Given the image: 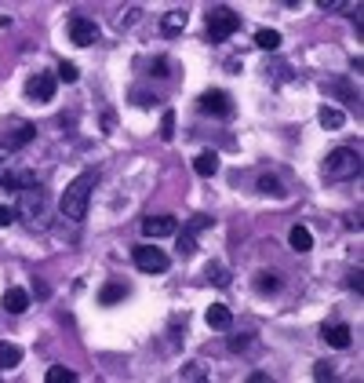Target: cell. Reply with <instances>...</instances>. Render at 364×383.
Returning a JSON list of instances; mask_svg holds the SVG:
<instances>
[{"instance_id": "obj_1", "label": "cell", "mask_w": 364, "mask_h": 383, "mask_svg": "<svg viewBox=\"0 0 364 383\" xmlns=\"http://www.w3.org/2000/svg\"><path fill=\"white\" fill-rule=\"evenodd\" d=\"M95 186H99V172H84V175H77L73 183L66 186L62 201H59L62 215H66V219H73V223H81L84 215H88V204H91V194H95Z\"/></svg>"}, {"instance_id": "obj_2", "label": "cell", "mask_w": 364, "mask_h": 383, "mask_svg": "<svg viewBox=\"0 0 364 383\" xmlns=\"http://www.w3.org/2000/svg\"><path fill=\"white\" fill-rule=\"evenodd\" d=\"M324 175L332 183H346V179H357L361 175V153L350 150V146H339L324 157Z\"/></svg>"}, {"instance_id": "obj_3", "label": "cell", "mask_w": 364, "mask_h": 383, "mask_svg": "<svg viewBox=\"0 0 364 383\" xmlns=\"http://www.w3.org/2000/svg\"><path fill=\"white\" fill-rule=\"evenodd\" d=\"M237 30H241V15H237L233 8L219 4V8L208 11V41H212V44L230 41V37L237 33Z\"/></svg>"}, {"instance_id": "obj_4", "label": "cell", "mask_w": 364, "mask_h": 383, "mask_svg": "<svg viewBox=\"0 0 364 383\" xmlns=\"http://www.w3.org/2000/svg\"><path fill=\"white\" fill-rule=\"evenodd\" d=\"M15 215H22V219L33 223V226L48 219V194H44L41 183L19 190V208H15Z\"/></svg>"}, {"instance_id": "obj_5", "label": "cell", "mask_w": 364, "mask_h": 383, "mask_svg": "<svg viewBox=\"0 0 364 383\" xmlns=\"http://www.w3.org/2000/svg\"><path fill=\"white\" fill-rule=\"evenodd\" d=\"M37 139V128L30 121H22V117H8L4 124H0V150H22V146H30Z\"/></svg>"}, {"instance_id": "obj_6", "label": "cell", "mask_w": 364, "mask_h": 383, "mask_svg": "<svg viewBox=\"0 0 364 383\" xmlns=\"http://www.w3.org/2000/svg\"><path fill=\"white\" fill-rule=\"evenodd\" d=\"M132 259L142 274H164L168 266H172V259H168V252H161L157 245H135L132 248Z\"/></svg>"}, {"instance_id": "obj_7", "label": "cell", "mask_w": 364, "mask_h": 383, "mask_svg": "<svg viewBox=\"0 0 364 383\" xmlns=\"http://www.w3.org/2000/svg\"><path fill=\"white\" fill-rule=\"evenodd\" d=\"M197 110L204 113V117H223V121H230V117H233V99H230V92H223V88H212V92H204V95L197 99Z\"/></svg>"}, {"instance_id": "obj_8", "label": "cell", "mask_w": 364, "mask_h": 383, "mask_svg": "<svg viewBox=\"0 0 364 383\" xmlns=\"http://www.w3.org/2000/svg\"><path fill=\"white\" fill-rule=\"evenodd\" d=\"M66 30H70V41L77 44V48H91L99 41V22L95 19H88V15H70V22H66Z\"/></svg>"}, {"instance_id": "obj_9", "label": "cell", "mask_w": 364, "mask_h": 383, "mask_svg": "<svg viewBox=\"0 0 364 383\" xmlns=\"http://www.w3.org/2000/svg\"><path fill=\"white\" fill-rule=\"evenodd\" d=\"M55 88H59V77L44 70V73L30 77V84H26V95L37 99V102H51V99H55Z\"/></svg>"}, {"instance_id": "obj_10", "label": "cell", "mask_w": 364, "mask_h": 383, "mask_svg": "<svg viewBox=\"0 0 364 383\" xmlns=\"http://www.w3.org/2000/svg\"><path fill=\"white\" fill-rule=\"evenodd\" d=\"M0 186H4V190H26V186H37V175L30 168H11V164H0Z\"/></svg>"}, {"instance_id": "obj_11", "label": "cell", "mask_w": 364, "mask_h": 383, "mask_svg": "<svg viewBox=\"0 0 364 383\" xmlns=\"http://www.w3.org/2000/svg\"><path fill=\"white\" fill-rule=\"evenodd\" d=\"M175 230H179V219L175 215H146V223H142V234L146 237H175Z\"/></svg>"}, {"instance_id": "obj_12", "label": "cell", "mask_w": 364, "mask_h": 383, "mask_svg": "<svg viewBox=\"0 0 364 383\" xmlns=\"http://www.w3.org/2000/svg\"><path fill=\"white\" fill-rule=\"evenodd\" d=\"M321 336L332 343V347H350V340H354V332H350V325L346 322H324L321 325Z\"/></svg>"}, {"instance_id": "obj_13", "label": "cell", "mask_w": 364, "mask_h": 383, "mask_svg": "<svg viewBox=\"0 0 364 383\" xmlns=\"http://www.w3.org/2000/svg\"><path fill=\"white\" fill-rule=\"evenodd\" d=\"M0 303H4L8 314H26V311H30V292H26V288H8Z\"/></svg>"}, {"instance_id": "obj_14", "label": "cell", "mask_w": 364, "mask_h": 383, "mask_svg": "<svg viewBox=\"0 0 364 383\" xmlns=\"http://www.w3.org/2000/svg\"><path fill=\"white\" fill-rule=\"evenodd\" d=\"M204 317H208V325L219 328V332H226V328L233 325V311H230V306H223V303H212Z\"/></svg>"}, {"instance_id": "obj_15", "label": "cell", "mask_w": 364, "mask_h": 383, "mask_svg": "<svg viewBox=\"0 0 364 383\" xmlns=\"http://www.w3.org/2000/svg\"><path fill=\"white\" fill-rule=\"evenodd\" d=\"M193 172L204 175V179H212V175L219 172V153H212V150L197 153V157H193Z\"/></svg>"}, {"instance_id": "obj_16", "label": "cell", "mask_w": 364, "mask_h": 383, "mask_svg": "<svg viewBox=\"0 0 364 383\" xmlns=\"http://www.w3.org/2000/svg\"><path fill=\"white\" fill-rule=\"evenodd\" d=\"M124 296H128L124 281H110V285H102V292H99V303H106V306H113V303H121Z\"/></svg>"}, {"instance_id": "obj_17", "label": "cell", "mask_w": 364, "mask_h": 383, "mask_svg": "<svg viewBox=\"0 0 364 383\" xmlns=\"http://www.w3.org/2000/svg\"><path fill=\"white\" fill-rule=\"evenodd\" d=\"M182 30H186V11H172V15H164V22H161L164 37H179Z\"/></svg>"}, {"instance_id": "obj_18", "label": "cell", "mask_w": 364, "mask_h": 383, "mask_svg": "<svg viewBox=\"0 0 364 383\" xmlns=\"http://www.w3.org/2000/svg\"><path fill=\"white\" fill-rule=\"evenodd\" d=\"M19 362H22L19 343H0V369H19Z\"/></svg>"}, {"instance_id": "obj_19", "label": "cell", "mask_w": 364, "mask_h": 383, "mask_svg": "<svg viewBox=\"0 0 364 383\" xmlns=\"http://www.w3.org/2000/svg\"><path fill=\"white\" fill-rule=\"evenodd\" d=\"M288 241H292V248H295V252H310V248H314V234H310L306 226H292Z\"/></svg>"}, {"instance_id": "obj_20", "label": "cell", "mask_w": 364, "mask_h": 383, "mask_svg": "<svg viewBox=\"0 0 364 383\" xmlns=\"http://www.w3.org/2000/svg\"><path fill=\"white\" fill-rule=\"evenodd\" d=\"M175 237H179V252H182V255H193V252H197V230H193V226L175 230Z\"/></svg>"}, {"instance_id": "obj_21", "label": "cell", "mask_w": 364, "mask_h": 383, "mask_svg": "<svg viewBox=\"0 0 364 383\" xmlns=\"http://www.w3.org/2000/svg\"><path fill=\"white\" fill-rule=\"evenodd\" d=\"M255 48L277 51V48H281V33H277V30H255Z\"/></svg>"}, {"instance_id": "obj_22", "label": "cell", "mask_w": 364, "mask_h": 383, "mask_svg": "<svg viewBox=\"0 0 364 383\" xmlns=\"http://www.w3.org/2000/svg\"><path fill=\"white\" fill-rule=\"evenodd\" d=\"M317 121H321L324 128H343V121H346V113H343V110H335V106H321V113H317Z\"/></svg>"}, {"instance_id": "obj_23", "label": "cell", "mask_w": 364, "mask_h": 383, "mask_svg": "<svg viewBox=\"0 0 364 383\" xmlns=\"http://www.w3.org/2000/svg\"><path fill=\"white\" fill-rule=\"evenodd\" d=\"M259 194H266V197H284L281 179H273V175H259Z\"/></svg>"}, {"instance_id": "obj_24", "label": "cell", "mask_w": 364, "mask_h": 383, "mask_svg": "<svg viewBox=\"0 0 364 383\" xmlns=\"http://www.w3.org/2000/svg\"><path fill=\"white\" fill-rule=\"evenodd\" d=\"M255 288L263 292V296H273V292L281 288V277H277V274H266V271H263V274L255 277Z\"/></svg>"}, {"instance_id": "obj_25", "label": "cell", "mask_w": 364, "mask_h": 383, "mask_svg": "<svg viewBox=\"0 0 364 383\" xmlns=\"http://www.w3.org/2000/svg\"><path fill=\"white\" fill-rule=\"evenodd\" d=\"M44 380H48V383H73L77 373H73V369H66V365H51Z\"/></svg>"}, {"instance_id": "obj_26", "label": "cell", "mask_w": 364, "mask_h": 383, "mask_svg": "<svg viewBox=\"0 0 364 383\" xmlns=\"http://www.w3.org/2000/svg\"><path fill=\"white\" fill-rule=\"evenodd\" d=\"M161 139H164V143H172V139H175V110H164V117H161Z\"/></svg>"}, {"instance_id": "obj_27", "label": "cell", "mask_w": 364, "mask_h": 383, "mask_svg": "<svg viewBox=\"0 0 364 383\" xmlns=\"http://www.w3.org/2000/svg\"><path fill=\"white\" fill-rule=\"evenodd\" d=\"M55 77H59V81H66V84H73V81H81V70H77L73 62H66V59H62V62H59V73H55Z\"/></svg>"}, {"instance_id": "obj_28", "label": "cell", "mask_w": 364, "mask_h": 383, "mask_svg": "<svg viewBox=\"0 0 364 383\" xmlns=\"http://www.w3.org/2000/svg\"><path fill=\"white\" fill-rule=\"evenodd\" d=\"M208 277H212V285H219V288L230 285V274L223 271V266H208Z\"/></svg>"}, {"instance_id": "obj_29", "label": "cell", "mask_w": 364, "mask_h": 383, "mask_svg": "<svg viewBox=\"0 0 364 383\" xmlns=\"http://www.w3.org/2000/svg\"><path fill=\"white\" fill-rule=\"evenodd\" d=\"M182 380H204V369L197 365V362H186V365H182V373H179Z\"/></svg>"}, {"instance_id": "obj_30", "label": "cell", "mask_w": 364, "mask_h": 383, "mask_svg": "<svg viewBox=\"0 0 364 383\" xmlns=\"http://www.w3.org/2000/svg\"><path fill=\"white\" fill-rule=\"evenodd\" d=\"M314 380H335V365L317 362V365H314Z\"/></svg>"}, {"instance_id": "obj_31", "label": "cell", "mask_w": 364, "mask_h": 383, "mask_svg": "<svg viewBox=\"0 0 364 383\" xmlns=\"http://www.w3.org/2000/svg\"><path fill=\"white\" fill-rule=\"evenodd\" d=\"M175 66H172V59H153V77H168Z\"/></svg>"}, {"instance_id": "obj_32", "label": "cell", "mask_w": 364, "mask_h": 383, "mask_svg": "<svg viewBox=\"0 0 364 383\" xmlns=\"http://www.w3.org/2000/svg\"><path fill=\"white\" fill-rule=\"evenodd\" d=\"M19 215H15V208H8V204H0V226H11Z\"/></svg>"}, {"instance_id": "obj_33", "label": "cell", "mask_w": 364, "mask_h": 383, "mask_svg": "<svg viewBox=\"0 0 364 383\" xmlns=\"http://www.w3.org/2000/svg\"><path fill=\"white\" fill-rule=\"evenodd\" d=\"M332 92H335V95H339V99H346V102H350V99H354V88H350L346 81H339V84H332Z\"/></svg>"}, {"instance_id": "obj_34", "label": "cell", "mask_w": 364, "mask_h": 383, "mask_svg": "<svg viewBox=\"0 0 364 383\" xmlns=\"http://www.w3.org/2000/svg\"><path fill=\"white\" fill-rule=\"evenodd\" d=\"M346 285L361 296V292H364V274H361V271H357V274H350V277H346Z\"/></svg>"}, {"instance_id": "obj_35", "label": "cell", "mask_w": 364, "mask_h": 383, "mask_svg": "<svg viewBox=\"0 0 364 383\" xmlns=\"http://www.w3.org/2000/svg\"><path fill=\"white\" fill-rule=\"evenodd\" d=\"M186 226H193V230L201 234V230H208V226H212V219H208V215H193V219H190Z\"/></svg>"}, {"instance_id": "obj_36", "label": "cell", "mask_w": 364, "mask_h": 383, "mask_svg": "<svg viewBox=\"0 0 364 383\" xmlns=\"http://www.w3.org/2000/svg\"><path fill=\"white\" fill-rule=\"evenodd\" d=\"M248 340H252V336H233V340H230V351H237V354L248 351Z\"/></svg>"}, {"instance_id": "obj_37", "label": "cell", "mask_w": 364, "mask_h": 383, "mask_svg": "<svg viewBox=\"0 0 364 383\" xmlns=\"http://www.w3.org/2000/svg\"><path fill=\"white\" fill-rule=\"evenodd\" d=\"M33 292H37L41 299H48V285H44V281H37V285H33Z\"/></svg>"}]
</instances>
